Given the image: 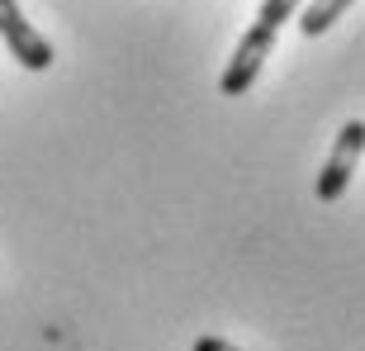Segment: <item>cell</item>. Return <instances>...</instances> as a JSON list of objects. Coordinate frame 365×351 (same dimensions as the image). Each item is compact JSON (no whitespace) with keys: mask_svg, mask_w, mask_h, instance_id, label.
I'll list each match as a JSON object with an SVG mask.
<instances>
[{"mask_svg":"<svg viewBox=\"0 0 365 351\" xmlns=\"http://www.w3.org/2000/svg\"><path fill=\"white\" fill-rule=\"evenodd\" d=\"M361 157H365V119H351V123H341L337 143H332L323 171H318V200L337 204L341 195H346V185H351L356 162H361Z\"/></svg>","mask_w":365,"mask_h":351,"instance_id":"2","label":"cell"},{"mask_svg":"<svg viewBox=\"0 0 365 351\" xmlns=\"http://www.w3.org/2000/svg\"><path fill=\"white\" fill-rule=\"evenodd\" d=\"M0 43L10 48V57L29 71H48L53 67V43L29 24L14 0H0Z\"/></svg>","mask_w":365,"mask_h":351,"instance_id":"3","label":"cell"},{"mask_svg":"<svg viewBox=\"0 0 365 351\" xmlns=\"http://www.w3.org/2000/svg\"><path fill=\"white\" fill-rule=\"evenodd\" d=\"M275 39H280V29H271V24L257 19V24L237 39L228 67H223V76H218V91L223 95H247L252 91L257 76H261V67H266V57H271V48H275Z\"/></svg>","mask_w":365,"mask_h":351,"instance_id":"1","label":"cell"},{"mask_svg":"<svg viewBox=\"0 0 365 351\" xmlns=\"http://www.w3.org/2000/svg\"><path fill=\"white\" fill-rule=\"evenodd\" d=\"M351 5H356V0H309V5L299 10V34H304V39H323V34L337 24Z\"/></svg>","mask_w":365,"mask_h":351,"instance_id":"4","label":"cell"},{"mask_svg":"<svg viewBox=\"0 0 365 351\" xmlns=\"http://www.w3.org/2000/svg\"><path fill=\"white\" fill-rule=\"evenodd\" d=\"M299 5L304 0H261V24H271V29H284L289 19H299Z\"/></svg>","mask_w":365,"mask_h":351,"instance_id":"5","label":"cell"},{"mask_svg":"<svg viewBox=\"0 0 365 351\" xmlns=\"http://www.w3.org/2000/svg\"><path fill=\"white\" fill-rule=\"evenodd\" d=\"M190 351H242V347H232V342H223V337H200Z\"/></svg>","mask_w":365,"mask_h":351,"instance_id":"6","label":"cell"}]
</instances>
